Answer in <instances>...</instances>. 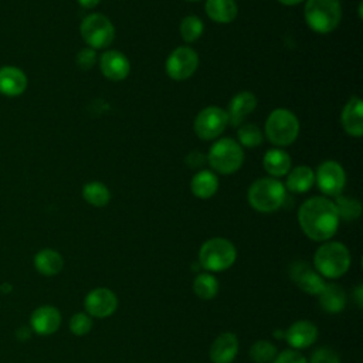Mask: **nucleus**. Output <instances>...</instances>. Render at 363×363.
Wrapping results in <instances>:
<instances>
[{
  "instance_id": "nucleus-1",
  "label": "nucleus",
  "mask_w": 363,
  "mask_h": 363,
  "mask_svg": "<svg viewBox=\"0 0 363 363\" xmlns=\"http://www.w3.org/2000/svg\"><path fill=\"white\" fill-rule=\"evenodd\" d=\"M303 234L313 241H329L337 231L339 216L335 203L328 197H311L298 210Z\"/></svg>"
},
{
  "instance_id": "nucleus-2",
  "label": "nucleus",
  "mask_w": 363,
  "mask_h": 363,
  "mask_svg": "<svg viewBox=\"0 0 363 363\" xmlns=\"http://www.w3.org/2000/svg\"><path fill=\"white\" fill-rule=\"evenodd\" d=\"M350 267V252L339 241H325L313 254V268L323 277L336 279Z\"/></svg>"
},
{
  "instance_id": "nucleus-3",
  "label": "nucleus",
  "mask_w": 363,
  "mask_h": 363,
  "mask_svg": "<svg viewBox=\"0 0 363 363\" xmlns=\"http://www.w3.org/2000/svg\"><path fill=\"white\" fill-rule=\"evenodd\" d=\"M286 197L285 186L275 177L255 180L247 193L250 206L259 213H272L281 208Z\"/></svg>"
},
{
  "instance_id": "nucleus-4",
  "label": "nucleus",
  "mask_w": 363,
  "mask_h": 363,
  "mask_svg": "<svg viewBox=\"0 0 363 363\" xmlns=\"http://www.w3.org/2000/svg\"><path fill=\"white\" fill-rule=\"evenodd\" d=\"M305 21L309 28L319 34L332 33L342 20L339 0H306L303 7Z\"/></svg>"
},
{
  "instance_id": "nucleus-5",
  "label": "nucleus",
  "mask_w": 363,
  "mask_h": 363,
  "mask_svg": "<svg viewBox=\"0 0 363 363\" xmlns=\"http://www.w3.org/2000/svg\"><path fill=\"white\" fill-rule=\"evenodd\" d=\"M299 135V121L294 112L285 108L274 109L265 121L267 139L278 146L285 147L292 145Z\"/></svg>"
},
{
  "instance_id": "nucleus-6",
  "label": "nucleus",
  "mask_w": 363,
  "mask_h": 363,
  "mask_svg": "<svg viewBox=\"0 0 363 363\" xmlns=\"http://www.w3.org/2000/svg\"><path fill=\"white\" fill-rule=\"evenodd\" d=\"M237 258L234 244L223 237H214L203 242L199 251L200 265L210 272H220L228 269Z\"/></svg>"
},
{
  "instance_id": "nucleus-7",
  "label": "nucleus",
  "mask_w": 363,
  "mask_h": 363,
  "mask_svg": "<svg viewBox=\"0 0 363 363\" xmlns=\"http://www.w3.org/2000/svg\"><path fill=\"white\" fill-rule=\"evenodd\" d=\"M207 162L217 173L231 174L242 166L244 152L237 140L223 138L211 145L207 153Z\"/></svg>"
},
{
  "instance_id": "nucleus-8",
  "label": "nucleus",
  "mask_w": 363,
  "mask_h": 363,
  "mask_svg": "<svg viewBox=\"0 0 363 363\" xmlns=\"http://www.w3.org/2000/svg\"><path fill=\"white\" fill-rule=\"evenodd\" d=\"M79 31L88 47L94 50L109 47L115 38V27L112 21L101 13L88 14L82 20Z\"/></svg>"
},
{
  "instance_id": "nucleus-9",
  "label": "nucleus",
  "mask_w": 363,
  "mask_h": 363,
  "mask_svg": "<svg viewBox=\"0 0 363 363\" xmlns=\"http://www.w3.org/2000/svg\"><path fill=\"white\" fill-rule=\"evenodd\" d=\"M228 125L227 112L220 106H207L201 109L193 123L196 135L203 140L218 138Z\"/></svg>"
},
{
  "instance_id": "nucleus-10",
  "label": "nucleus",
  "mask_w": 363,
  "mask_h": 363,
  "mask_svg": "<svg viewBox=\"0 0 363 363\" xmlns=\"http://www.w3.org/2000/svg\"><path fill=\"white\" fill-rule=\"evenodd\" d=\"M166 74L174 81H184L190 78L199 67L197 52L187 45L174 48L166 60Z\"/></svg>"
},
{
  "instance_id": "nucleus-11",
  "label": "nucleus",
  "mask_w": 363,
  "mask_h": 363,
  "mask_svg": "<svg viewBox=\"0 0 363 363\" xmlns=\"http://www.w3.org/2000/svg\"><path fill=\"white\" fill-rule=\"evenodd\" d=\"M315 183L326 196H339L346 184V173L335 160L322 162L315 172Z\"/></svg>"
},
{
  "instance_id": "nucleus-12",
  "label": "nucleus",
  "mask_w": 363,
  "mask_h": 363,
  "mask_svg": "<svg viewBox=\"0 0 363 363\" xmlns=\"http://www.w3.org/2000/svg\"><path fill=\"white\" fill-rule=\"evenodd\" d=\"M85 311L92 318H108L118 308V298L115 292L108 288H95L88 292L84 299Z\"/></svg>"
},
{
  "instance_id": "nucleus-13",
  "label": "nucleus",
  "mask_w": 363,
  "mask_h": 363,
  "mask_svg": "<svg viewBox=\"0 0 363 363\" xmlns=\"http://www.w3.org/2000/svg\"><path fill=\"white\" fill-rule=\"evenodd\" d=\"M289 277L298 288L309 295H319L326 284L323 277L305 261L294 262L289 268Z\"/></svg>"
},
{
  "instance_id": "nucleus-14",
  "label": "nucleus",
  "mask_w": 363,
  "mask_h": 363,
  "mask_svg": "<svg viewBox=\"0 0 363 363\" xmlns=\"http://www.w3.org/2000/svg\"><path fill=\"white\" fill-rule=\"evenodd\" d=\"M99 68L105 78L111 81H122L129 75L130 64L125 54L118 50H108L99 57Z\"/></svg>"
},
{
  "instance_id": "nucleus-15",
  "label": "nucleus",
  "mask_w": 363,
  "mask_h": 363,
  "mask_svg": "<svg viewBox=\"0 0 363 363\" xmlns=\"http://www.w3.org/2000/svg\"><path fill=\"white\" fill-rule=\"evenodd\" d=\"M30 325L37 335H52L60 329L61 313L55 306L51 305L38 306L30 316Z\"/></svg>"
},
{
  "instance_id": "nucleus-16",
  "label": "nucleus",
  "mask_w": 363,
  "mask_h": 363,
  "mask_svg": "<svg viewBox=\"0 0 363 363\" xmlns=\"http://www.w3.org/2000/svg\"><path fill=\"white\" fill-rule=\"evenodd\" d=\"M255 108H257V96L252 92L241 91L235 94L228 104V109L225 111L228 116V123L233 126L241 125L242 121L250 113H252Z\"/></svg>"
},
{
  "instance_id": "nucleus-17",
  "label": "nucleus",
  "mask_w": 363,
  "mask_h": 363,
  "mask_svg": "<svg viewBox=\"0 0 363 363\" xmlns=\"http://www.w3.org/2000/svg\"><path fill=\"white\" fill-rule=\"evenodd\" d=\"M284 336L288 345L295 350L305 349L315 343L318 337V328L309 320H296L286 329Z\"/></svg>"
},
{
  "instance_id": "nucleus-18",
  "label": "nucleus",
  "mask_w": 363,
  "mask_h": 363,
  "mask_svg": "<svg viewBox=\"0 0 363 363\" xmlns=\"http://www.w3.org/2000/svg\"><path fill=\"white\" fill-rule=\"evenodd\" d=\"M340 122L345 132L353 138L363 135V104L359 96H352L342 109Z\"/></svg>"
},
{
  "instance_id": "nucleus-19",
  "label": "nucleus",
  "mask_w": 363,
  "mask_h": 363,
  "mask_svg": "<svg viewBox=\"0 0 363 363\" xmlns=\"http://www.w3.org/2000/svg\"><path fill=\"white\" fill-rule=\"evenodd\" d=\"M238 339L231 332L218 335L210 347V359L213 363H231L238 353Z\"/></svg>"
},
{
  "instance_id": "nucleus-20",
  "label": "nucleus",
  "mask_w": 363,
  "mask_h": 363,
  "mask_svg": "<svg viewBox=\"0 0 363 363\" xmlns=\"http://www.w3.org/2000/svg\"><path fill=\"white\" fill-rule=\"evenodd\" d=\"M26 88L27 77L20 68L11 65L0 68V94L6 96H18Z\"/></svg>"
},
{
  "instance_id": "nucleus-21",
  "label": "nucleus",
  "mask_w": 363,
  "mask_h": 363,
  "mask_svg": "<svg viewBox=\"0 0 363 363\" xmlns=\"http://www.w3.org/2000/svg\"><path fill=\"white\" fill-rule=\"evenodd\" d=\"M262 164L265 172L271 177H282V176H286L288 172L291 170L292 162H291V156L285 150L275 147V149H269L264 155Z\"/></svg>"
},
{
  "instance_id": "nucleus-22",
  "label": "nucleus",
  "mask_w": 363,
  "mask_h": 363,
  "mask_svg": "<svg viewBox=\"0 0 363 363\" xmlns=\"http://www.w3.org/2000/svg\"><path fill=\"white\" fill-rule=\"evenodd\" d=\"M204 10L210 20L220 24H227L235 20L238 6L235 0H206Z\"/></svg>"
},
{
  "instance_id": "nucleus-23",
  "label": "nucleus",
  "mask_w": 363,
  "mask_h": 363,
  "mask_svg": "<svg viewBox=\"0 0 363 363\" xmlns=\"http://www.w3.org/2000/svg\"><path fill=\"white\" fill-rule=\"evenodd\" d=\"M318 296L319 303L325 312L339 313L346 306V292L337 284H325Z\"/></svg>"
},
{
  "instance_id": "nucleus-24",
  "label": "nucleus",
  "mask_w": 363,
  "mask_h": 363,
  "mask_svg": "<svg viewBox=\"0 0 363 363\" xmlns=\"http://www.w3.org/2000/svg\"><path fill=\"white\" fill-rule=\"evenodd\" d=\"M315 184V172L309 166H296L286 174L285 189L292 193H305Z\"/></svg>"
},
{
  "instance_id": "nucleus-25",
  "label": "nucleus",
  "mask_w": 363,
  "mask_h": 363,
  "mask_svg": "<svg viewBox=\"0 0 363 363\" xmlns=\"http://www.w3.org/2000/svg\"><path fill=\"white\" fill-rule=\"evenodd\" d=\"M34 267L41 275L54 277L61 272L64 267V259L58 251L51 248H44L35 254Z\"/></svg>"
},
{
  "instance_id": "nucleus-26",
  "label": "nucleus",
  "mask_w": 363,
  "mask_h": 363,
  "mask_svg": "<svg viewBox=\"0 0 363 363\" xmlns=\"http://www.w3.org/2000/svg\"><path fill=\"white\" fill-rule=\"evenodd\" d=\"M217 189H218V177L211 170L204 169L197 172L190 182V190L199 199L213 197Z\"/></svg>"
},
{
  "instance_id": "nucleus-27",
  "label": "nucleus",
  "mask_w": 363,
  "mask_h": 363,
  "mask_svg": "<svg viewBox=\"0 0 363 363\" xmlns=\"http://www.w3.org/2000/svg\"><path fill=\"white\" fill-rule=\"evenodd\" d=\"M82 197L94 207H104L111 200V191L101 182H89L82 187Z\"/></svg>"
},
{
  "instance_id": "nucleus-28",
  "label": "nucleus",
  "mask_w": 363,
  "mask_h": 363,
  "mask_svg": "<svg viewBox=\"0 0 363 363\" xmlns=\"http://www.w3.org/2000/svg\"><path fill=\"white\" fill-rule=\"evenodd\" d=\"M193 292L200 299H213L218 294V281L208 272L199 274L193 281Z\"/></svg>"
},
{
  "instance_id": "nucleus-29",
  "label": "nucleus",
  "mask_w": 363,
  "mask_h": 363,
  "mask_svg": "<svg viewBox=\"0 0 363 363\" xmlns=\"http://www.w3.org/2000/svg\"><path fill=\"white\" fill-rule=\"evenodd\" d=\"M333 203H335L339 220L352 221V220L359 218V216L362 213V204L356 199L339 194V196H336V200Z\"/></svg>"
},
{
  "instance_id": "nucleus-30",
  "label": "nucleus",
  "mask_w": 363,
  "mask_h": 363,
  "mask_svg": "<svg viewBox=\"0 0 363 363\" xmlns=\"http://www.w3.org/2000/svg\"><path fill=\"white\" fill-rule=\"evenodd\" d=\"M204 31V24L200 17L190 14L180 21V35L186 43L197 41Z\"/></svg>"
},
{
  "instance_id": "nucleus-31",
  "label": "nucleus",
  "mask_w": 363,
  "mask_h": 363,
  "mask_svg": "<svg viewBox=\"0 0 363 363\" xmlns=\"http://www.w3.org/2000/svg\"><path fill=\"white\" fill-rule=\"evenodd\" d=\"M248 354L254 363H272L278 354V350L277 346L268 340H257L250 347Z\"/></svg>"
},
{
  "instance_id": "nucleus-32",
  "label": "nucleus",
  "mask_w": 363,
  "mask_h": 363,
  "mask_svg": "<svg viewBox=\"0 0 363 363\" xmlns=\"http://www.w3.org/2000/svg\"><path fill=\"white\" fill-rule=\"evenodd\" d=\"M237 138H238L237 142L240 143V146H245V147H257L264 140V135L261 129L254 123L241 125L237 130Z\"/></svg>"
},
{
  "instance_id": "nucleus-33",
  "label": "nucleus",
  "mask_w": 363,
  "mask_h": 363,
  "mask_svg": "<svg viewBox=\"0 0 363 363\" xmlns=\"http://www.w3.org/2000/svg\"><path fill=\"white\" fill-rule=\"evenodd\" d=\"M92 329V319L88 313L84 312H78L74 313L69 319V330L75 335V336H84L86 333H89Z\"/></svg>"
},
{
  "instance_id": "nucleus-34",
  "label": "nucleus",
  "mask_w": 363,
  "mask_h": 363,
  "mask_svg": "<svg viewBox=\"0 0 363 363\" xmlns=\"http://www.w3.org/2000/svg\"><path fill=\"white\" fill-rule=\"evenodd\" d=\"M96 60H98V55H96V51L91 47L88 48H82L81 51H78V54L75 55V62H77V67L82 71H88L91 69L95 64H96Z\"/></svg>"
},
{
  "instance_id": "nucleus-35",
  "label": "nucleus",
  "mask_w": 363,
  "mask_h": 363,
  "mask_svg": "<svg viewBox=\"0 0 363 363\" xmlns=\"http://www.w3.org/2000/svg\"><path fill=\"white\" fill-rule=\"evenodd\" d=\"M311 363H340V360L333 349L323 346L312 353Z\"/></svg>"
},
{
  "instance_id": "nucleus-36",
  "label": "nucleus",
  "mask_w": 363,
  "mask_h": 363,
  "mask_svg": "<svg viewBox=\"0 0 363 363\" xmlns=\"http://www.w3.org/2000/svg\"><path fill=\"white\" fill-rule=\"evenodd\" d=\"M272 363H306V359L301 352L295 349H286L278 353Z\"/></svg>"
},
{
  "instance_id": "nucleus-37",
  "label": "nucleus",
  "mask_w": 363,
  "mask_h": 363,
  "mask_svg": "<svg viewBox=\"0 0 363 363\" xmlns=\"http://www.w3.org/2000/svg\"><path fill=\"white\" fill-rule=\"evenodd\" d=\"M184 162H186L187 167L199 169L207 162V156L203 155V152H200V150H191L190 153H187Z\"/></svg>"
},
{
  "instance_id": "nucleus-38",
  "label": "nucleus",
  "mask_w": 363,
  "mask_h": 363,
  "mask_svg": "<svg viewBox=\"0 0 363 363\" xmlns=\"http://www.w3.org/2000/svg\"><path fill=\"white\" fill-rule=\"evenodd\" d=\"M362 295H363V286L357 285V288L354 291V298H356V303H357L359 308H362V305H363V296Z\"/></svg>"
},
{
  "instance_id": "nucleus-39",
  "label": "nucleus",
  "mask_w": 363,
  "mask_h": 363,
  "mask_svg": "<svg viewBox=\"0 0 363 363\" xmlns=\"http://www.w3.org/2000/svg\"><path fill=\"white\" fill-rule=\"evenodd\" d=\"M84 9H94L99 4L101 0H77Z\"/></svg>"
},
{
  "instance_id": "nucleus-40",
  "label": "nucleus",
  "mask_w": 363,
  "mask_h": 363,
  "mask_svg": "<svg viewBox=\"0 0 363 363\" xmlns=\"http://www.w3.org/2000/svg\"><path fill=\"white\" fill-rule=\"evenodd\" d=\"M281 4H284V6H295V4H299V3H302L303 0H278Z\"/></svg>"
},
{
  "instance_id": "nucleus-41",
  "label": "nucleus",
  "mask_w": 363,
  "mask_h": 363,
  "mask_svg": "<svg viewBox=\"0 0 363 363\" xmlns=\"http://www.w3.org/2000/svg\"><path fill=\"white\" fill-rule=\"evenodd\" d=\"M187 1H199V0H187Z\"/></svg>"
}]
</instances>
